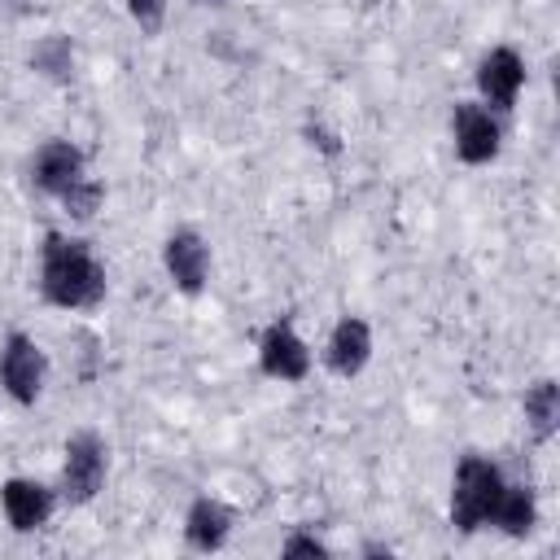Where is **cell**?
<instances>
[{
    "label": "cell",
    "instance_id": "9a60e30c",
    "mask_svg": "<svg viewBox=\"0 0 560 560\" xmlns=\"http://www.w3.org/2000/svg\"><path fill=\"white\" fill-rule=\"evenodd\" d=\"M26 66L35 70V74H44V79H57V83H66L70 74H74V44H70V35H44L35 48H31V57H26Z\"/></svg>",
    "mask_w": 560,
    "mask_h": 560
},
{
    "label": "cell",
    "instance_id": "3957f363",
    "mask_svg": "<svg viewBox=\"0 0 560 560\" xmlns=\"http://www.w3.org/2000/svg\"><path fill=\"white\" fill-rule=\"evenodd\" d=\"M109 477V442L96 429H74L61 446V472H57V494L70 508H88Z\"/></svg>",
    "mask_w": 560,
    "mask_h": 560
},
{
    "label": "cell",
    "instance_id": "ac0fdd59",
    "mask_svg": "<svg viewBox=\"0 0 560 560\" xmlns=\"http://www.w3.org/2000/svg\"><path fill=\"white\" fill-rule=\"evenodd\" d=\"M280 556H306V560H328L332 556V547L315 534V529H289L284 538H280Z\"/></svg>",
    "mask_w": 560,
    "mask_h": 560
},
{
    "label": "cell",
    "instance_id": "4fadbf2b",
    "mask_svg": "<svg viewBox=\"0 0 560 560\" xmlns=\"http://www.w3.org/2000/svg\"><path fill=\"white\" fill-rule=\"evenodd\" d=\"M486 529H494L503 538H529L538 529V494L529 486H521V481H503Z\"/></svg>",
    "mask_w": 560,
    "mask_h": 560
},
{
    "label": "cell",
    "instance_id": "8fae6325",
    "mask_svg": "<svg viewBox=\"0 0 560 560\" xmlns=\"http://www.w3.org/2000/svg\"><path fill=\"white\" fill-rule=\"evenodd\" d=\"M372 350H376L372 324H368L363 315H341V319L328 328L319 359H324V368H328L337 381H354V376H363V372H368Z\"/></svg>",
    "mask_w": 560,
    "mask_h": 560
},
{
    "label": "cell",
    "instance_id": "5bb4252c",
    "mask_svg": "<svg viewBox=\"0 0 560 560\" xmlns=\"http://www.w3.org/2000/svg\"><path fill=\"white\" fill-rule=\"evenodd\" d=\"M521 411H525V433H529V442L547 446V442L560 433V385H556L551 376H538L534 385H525Z\"/></svg>",
    "mask_w": 560,
    "mask_h": 560
},
{
    "label": "cell",
    "instance_id": "2e32d148",
    "mask_svg": "<svg viewBox=\"0 0 560 560\" xmlns=\"http://www.w3.org/2000/svg\"><path fill=\"white\" fill-rule=\"evenodd\" d=\"M57 206H61L74 223H88V219H96V210L105 206V184H101L96 175H83L70 192H61V197H57Z\"/></svg>",
    "mask_w": 560,
    "mask_h": 560
},
{
    "label": "cell",
    "instance_id": "30bf717a",
    "mask_svg": "<svg viewBox=\"0 0 560 560\" xmlns=\"http://www.w3.org/2000/svg\"><path fill=\"white\" fill-rule=\"evenodd\" d=\"M162 271L175 284V293L197 298L210 284V245L197 228H175L162 241Z\"/></svg>",
    "mask_w": 560,
    "mask_h": 560
},
{
    "label": "cell",
    "instance_id": "ffe728a7",
    "mask_svg": "<svg viewBox=\"0 0 560 560\" xmlns=\"http://www.w3.org/2000/svg\"><path fill=\"white\" fill-rule=\"evenodd\" d=\"M188 4H197V9H228L232 0H188Z\"/></svg>",
    "mask_w": 560,
    "mask_h": 560
},
{
    "label": "cell",
    "instance_id": "7a4b0ae2",
    "mask_svg": "<svg viewBox=\"0 0 560 560\" xmlns=\"http://www.w3.org/2000/svg\"><path fill=\"white\" fill-rule=\"evenodd\" d=\"M508 472L490 459V455H459L455 459V472H451V499H446V516H451V529L459 534H477L486 529L494 503H499V490H503Z\"/></svg>",
    "mask_w": 560,
    "mask_h": 560
},
{
    "label": "cell",
    "instance_id": "9c48e42d",
    "mask_svg": "<svg viewBox=\"0 0 560 560\" xmlns=\"http://www.w3.org/2000/svg\"><path fill=\"white\" fill-rule=\"evenodd\" d=\"M83 175H92L88 171V153L74 144V140H66V136H48L35 153H31V162H26V179H31V188L35 192H44V197H61V192H70Z\"/></svg>",
    "mask_w": 560,
    "mask_h": 560
},
{
    "label": "cell",
    "instance_id": "6da1fadb",
    "mask_svg": "<svg viewBox=\"0 0 560 560\" xmlns=\"http://www.w3.org/2000/svg\"><path fill=\"white\" fill-rule=\"evenodd\" d=\"M109 293L105 262L83 236L70 232H44L39 245V298L57 311H96Z\"/></svg>",
    "mask_w": 560,
    "mask_h": 560
},
{
    "label": "cell",
    "instance_id": "8992f818",
    "mask_svg": "<svg viewBox=\"0 0 560 560\" xmlns=\"http://www.w3.org/2000/svg\"><path fill=\"white\" fill-rule=\"evenodd\" d=\"M451 149L464 166H490L503 153V122L481 101L451 105Z\"/></svg>",
    "mask_w": 560,
    "mask_h": 560
},
{
    "label": "cell",
    "instance_id": "e0dca14e",
    "mask_svg": "<svg viewBox=\"0 0 560 560\" xmlns=\"http://www.w3.org/2000/svg\"><path fill=\"white\" fill-rule=\"evenodd\" d=\"M122 9H127V18L136 22V31L153 39V35H162V26H166L171 0H122Z\"/></svg>",
    "mask_w": 560,
    "mask_h": 560
},
{
    "label": "cell",
    "instance_id": "5b68a950",
    "mask_svg": "<svg viewBox=\"0 0 560 560\" xmlns=\"http://www.w3.org/2000/svg\"><path fill=\"white\" fill-rule=\"evenodd\" d=\"M525 79H529L525 57H521V48H512V44H490V48L477 57V70H472L477 101H481L486 109H494L499 118L516 109V101H521V92H525Z\"/></svg>",
    "mask_w": 560,
    "mask_h": 560
},
{
    "label": "cell",
    "instance_id": "ba28073f",
    "mask_svg": "<svg viewBox=\"0 0 560 560\" xmlns=\"http://www.w3.org/2000/svg\"><path fill=\"white\" fill-rule=\"evenodd\" d=\"M57 508H61L57 486H48V481H39V477L13 472V477L0 481V516L9 521L13 534H39V529L52 521Z\"/></svg>",
    "mask_w": 560,
    "mask_h": 560
},
{
    "label": "cell",
    "instance_id": "d6986e66",
    "mask_svg": "<svg viewBox=\"0 0 560 560\" xmlns=\"http://www.w3.org/2000/svg\"><path fill=\"white\" fill-rule=\"evenodd\" d=\"M363 556H394L389 542H363Z\"/></svg>",
    "mask_w": 560,
    "mask_h": 560
},
{
    "label": "cell",
    "instance_id": "277c9868",
    "mask_svg": "<svg viewBox=\"0 0 560 560\" xmlns=\"http://www.w3.org/2000/svg\"><path fill=\"white\" fill-rule=\"evenodd\" d=\"M44 385H48V354L44 346L22 332V328H9L4 341H0V394L18 407H35L44 398Z\"/></svg>",
    "mask_w": 560,
    "mask_h": 560
},
{
    "label": "cell",
    "instance_id": "7c38bea8",
    "mask_svg": "<svg viewBox=\"0 0 560 560\" xmlns=\"http://www.w3.org/2000/svg\"><path fill=\"white\" fill-rule=\"evenodd\" d=\"M232 529H236V512L214 494H197L184 508V542L192 551H201V556L223 551L232 542Z\"/></svg>",
    "mask_w": 560,
    "mask_h": 560
},
{
    "label": "cell",
    "instance_id": "52a82bcc",
    "mask_svg": "<svg viewBox=\"0 0 560 560\" xmlns=\"http://www.w3.org/2000/svg\"><path fill=\"white\" fill-rule=\"evenodd\" d=\"M311 368H315V350H311V341L289 319H271L258 332V372L267 381L302 385L311 376Z\"/></svg>",
    "mask_w": 560,
    "mask_h": 560
}]
</instances>
